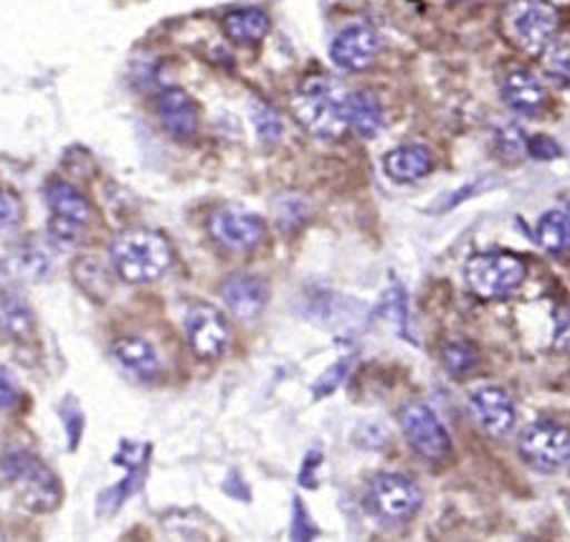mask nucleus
<instances>
[{
    "label": "nucleus",
    "mask_w": 570,
    "mask_h": 542,
    "mask_svg": "<svg viewBox=\"0 0 570 542\" xmlns=\"http://www.w3.org/2000/svg\"><path fill=\"white\" fill-rule=\"evenodd\" d=\"M345 373V363H337L335 367H333V371H330V373H325V378H322L320 383H317V396H322V393H330V391H333L335 388V385L340 383V375H343Z\"/></svg>",
    "instance_id": "33"
},
{
    "label": "nucleus",
    "mask_w": 570,
    "mask_h": 542,
    "mask_svg": "<svg viewBox=\"0 0 570 542\" xmlns=\"http://www.w3.org/2000/svg\"><path fill=\"white\" fill-rule=\"evenodd\" d=\"M525 264L512 254H476L464 264L466 287L482 299L508 297L525 279Z\"/></svg>",
    "instance_id": "4"
},
{
    "label": "nucleus",
    "mask_w": 570,
    "mask_h": 542,
    "mask_svg": "<svg viewBox=\"0 0 570 542\" xmlns=\"http://www.w3.org/2000/svg\"><path fill=\"white\" fill-rule=\"evenodd\" d=\"M345 125L361 137H375L383 127V102L373 91H351L343 99Z\"/></svg>",
    "instance_id": "18"
},
{
    "label": "nucleus",
    "mask_w": 570,
    "mask_h": 542,
    "mask_svg": "<svg viewBox=\"0 0 570 542\" xmlns=\"http://www.w3.org/2000/svg\"><path fill=\"white\" fill-rule=\"evenodd\" d=\"M252 122H254V130L259 135V140L264 145H277L279 137H282V119L279 115L274 112V109L266 105V102H256L252 105Z\"/></svg>",
    "instance_id": "25"
},
{
    "label": "nucleus",
    "mask_w": 570,
    "mask_h": 542,
    "mask_svg": "<svg viewBox=\"0 0 570 542\" xmlns=\"http://www.w3.org/2000/svg\"><path fill=\"white\" fill-rule=\"evenodd\" d=\"M494 145H498V152L504 160H520L528 155V140L514 125H504L494 135Z\"/></svg>",
    "instance_id": "26"
},
{
    "label": "nucleus",
    "mask_w": 570,
    "mask_h": 542,
    "mask_svg": "<svg viewBox=\"0 0 570 542\" xmlns=\"http://www.w3.org/2000/svg\"><path fill=\"white\" fill-rule=\"evenodd\" d=\"M21 224V204L13 193L0 190V231H13Z\"/></svg>",
    "instance_id": "28"
},
{
    "label": "nucleus",
    "mask_w": 570,
    "mask_h": 542,
    "mask_svg": "<svg viewBox=\"0 0 570 542\" xmlns=\"http://www.w3.org/2000/svg\"><path fill=\"white\" fill-rule=\"evenodd\" d=\"M456 3H466V0H456Z\"/></svg>",
    "instance_id": "35"
},
{
    "label": "nucleus",
    "mask_w": 570,
    "mask_h": 542,
    "mask_svg": "<svg viewBox=\"0 0 570 542\" xmlns=\"http://www.w3.org/2000/svg\"><path fill=\"white\" fill-rule=\"evenodd\" d=\"M381 51V39L373 26L367 23H351L335 36L333 46H330V59L335 67L345 71H361L371 67L373 59Z\"/></svg>",
    "instance_id": "11"
},
{
    "label": "nucleus",
    "mask_w": 570,
    "mask_h": 542,
    "mask_svg": "<svg viewBox=\"0 0 570 542\" xmlns=\"http://www.w3.org/2000/svg\"><path fill=\"white\" fill-rule=\"evenodd\" d=\"M399 424L403 436L421 456L439 462V459H446L452 452V441H449L444 424L426 403H406L399 411Z\"/></svg>",
    "instance_id": "8"
},
{
    "label": "nucleus",
    "mask_w": 570,
    "mask_h": 542,
    "mask_svg": "<svg viewBox=\"0 0 570 542\" xmlns=\"http://www.w3.org/2000/svg\"><path fill=\"white\" fill-rule=\"evenodd\" d=\"M441 357H444V367L449 373L464 375L472 371L476 361H480V353H476V347L472 343H466V339H452V343H446Z\"/></svg>",
    "instance_id": "24"
},
{
    "label": "nucleus",
    "mask_w": 570,
    "mask_h": 542,
    "mask_svg": "<svg viewBox=\"0 0 570 542\" xmlns=\"http://www.w3.org/2000/svg\"><path fill=\"white\" fill-rule=\"evenodd\" d=\"M8 269H11L18 279L39 282L51 272V259L39 244H23L8 256Z\"/></svg>",
    "instance_id": "22"
},
{
    "label": "nucleus",
    "mask_w": 570,
    "mask_h": 542,
    "mask_svg": "<svg viewBox=\"0 0 570 542\" xmlns=\"http://www.w3.org/2000/svg\"><path fill=\"white\" fill-rule=\"evenodd\" d=\"M568 218H570V206H568Z\"/></svg>",
    "instance_id": "36"
},
{
    "label": "nucleus",
    "mask_w": 570,
    "mask_h": 542,
    "mask_svg": "<svg viewBox=\"0 0 570 542\" xmlns=\"http://www.w3.org/2000/svg\"><path fill=\"white\" fill-rule=\"evenodd\" d=\"M155 109H158V119L163 125V130L168 132L176 140H193L198 135L200 127V112L198 105L193 102V97L188 91H183L178 87L160 91L158 102H155Z\"/></svg>",
    "instance_id": "12"
},
{
    "label": "nucleus",
    "mask_w": 570,
    "mask_h": 542,
    "mask_svg": "<svg viewBox=\"0 0 570 542\" xmlns=\"http://www.w3.org/2000/svg\"><path fill=\"white\" fill-rule=\"evenodd\" d=\"M0 542H6V538H3V532H0Z\"/></svg>",
    "instance_id": "34"
},
{
    "label": "nucleus",
    "mask_w": 570,
    "mask_h": 542,
    "mask_svg": "<svg viewBox=\"0 0 570 542\" xmlns=\"http://www.w3.org/2000/svg\"><path fill=\"white\" fill-rule=\"evenodd\" d=\"M424 502L419 484L403 474H381L367 486L365 504L375 518L385 522H403L416 514Z\"/></svg>",
    "instance_id": "6"
},
{
    "label": "nucleus",
    "mask_w": 570,
    "mask_h": 542,
    "mask_svg": "<svg viewBox=\"0 0 570 542\" xmlns=\"http://www.w3.org/2000/svg\"><path fill=\"white\" fill-rule=\"evenodd\" d=\"M538 242L542 249L560 254L570 249V218L560 210H550V214L538 220Z\"/></svg>",
    "instance_id": "23"
},
{
    "label": "nucleus",
    "mask_w": 570,
    "mask_h": 542,
    "mask_svg": "<svg viewBox=\"0 0 570 542\" xmlns=\"http://www.w3.org/2000/svg\"><path fill=\"white\" fill-rule=\"evenodd\" d=\"M46 200H49L51 214L63 220H71V224L87 226L91 218V206L89 200L81 196V193L71 186L67 180H51L46 186Z\"/></svg>",
    "instance_id": "19"
},
{
    "label": "nucleus",
    "mask_w": 570,
    "mask_h": 542,
    "mask_svg": "<svg viewBox=\"0 0 570 542\" xmlns=\"http://www.w3.org/2000/svg\"><path fill=\"white\" fill-rule=\"evenodd\" d=\"M224 302L226 307L234 312L238 319H254L262 315L266 307V299H269V287L266 282L254 277V274H234L232 279L224 284Z\"/></svg>",
    "instance_id": "14"
},
{
    "label": "nucleus",
    "mask_w": 570,
    "mask_h": 542,
    "mask_svg": "<svg viewBox=\"0 0 570 542\" xmlns=\"http://www.w3.org/2000/svg\"><path fill=\"white\" fill-rule=\"evenodd\" d=\"M0 472L13 486L18 500L33 512H51L61 502V484L49 466L41 464L33 454L16 449L0 459Z\"/></svg>",
    "instance_id": "2"
},
{
    "label": "nucleus",
    "mask_w": 570,
    "mask_h": 542,
    "mask_svg": "<svg viewBox=\"0 0 570 542\" xmlns=\"http://www.w3.org/2000/svg\"><path fill=\"white\" fill-rule=\"evenodd\" d=\"M224 31L236 43H256L269 33V16L262 8H238L224 18Z\"/></svg>",
    "instance_id": "21"
},
{
    "label": "nucleus",
    "mask_w": 570,
    "mask_h": 542,
    "mask_svg": "<svg viewBox=\"0 0 570 542\" xmlns=\"http://www.w3.org/2000/svg\"><path fill=\"white\" fill-rule=\"evenodd\" d=\"M173 264L168 238L147 228H132L112 244V266L127 284H150L160 279Z\"/></svg>",
    "instance_id": "1"
},
{
    "label": "nucleus",
    "mask_w": 570,
    "mask_h": 542,
    "mask_svg": "<svg viewBox=\"0 0 570 542\" xmlns=\"http://www.w3.org/2000/svg\"><path fill=\"white\" fill-rule=\"evenodd\" d=\"M434 168V155L426 145H401L383 158L385 176L395 183H416Z\"/></svg>",
    "instance_id": "17"
},
{
    "label": "nucleus",
    "mask_w": 570,
    "mask_h": 542,
    "mask_svg": "<svg viewBox=\"0 0 570 542\" xmlns=\"http://www.w3.org/2000/svg\"><path fill=\"white\" fill-rule=\"evenodd\" d=\"M294 115L305 130L317 137H337L345 127L343 99L330 79H309L294 97Z\"/></svg>",
    "instance_id": "5"
},
{
    "label": "nucleus",
    "mask_w": 570,
    "mask_h": 542,
    "mask_svg": "<svg viewBox=\"0 0 570 542\" xmlns=\"http://www.w3.org/2000/svg\"><path fill=\"white\" fill-rule=\"evenodd\" d=\"M115 363L137 381H150L160 373V355L142 337H122L112 345Z\"/></svg>",
    "instance_id": "16"
},
{
    "label": "nucleus",
    "mask_w": 570,
    "mask_h": 542,
    "mask_svg": "<svg viewBox=\"0 0 570 542\" xmlns=\"http://www.w3.org/2000/svg\"><path fill=\"white\" fill-rule=\"evenodd\" d=\"M36 329V319L26 299L13 292H0V337L26 339Z\"/></svg>",
    "instance_id": "20"
},
{
    "label": "nucleus",
    "mask_w": 570,
    "mask_h": 542,
    "mask_svg": "<svg viewBox=\"0 0 570 542\" xmlns=\"http://www.w3.org/2000/svg\"><path fill=\"white\" fill-rule=\"evenodd\" d=\"M546 71L560 81H570V41H553L548 46Z\"/></svg>",
    "instance_id": "27"
},
{
    "label": "nucleus",
    "mask_w": 570,
    "mask_h": 542,
    "mask_svg": "<svg viewBox=\"0 0 570 542\" xmlns=\"http://www.w3.org/2000/svg\"><path fill=\"white\" fill-rule=\"evenodd\" d=\"M553 347L560 353H570V312H560L556 319Z\"/></svg>",
    "instance_id": "32"
},
{
    "label": "nucleus",
    "mask_w": 570,
    "mask_h": 542,
    "mask_svg": "<svg viewBox=\"0 0 570 542\" xmlns=\"http://www.w3.org/2000/svg\"><path fill=\"white\" fill-rule=\"evenodd\" d=\"M528 152L538 160L558 158V155H560L558 145L553 140H548V137H532V140H528Z\"/></svg>",
    "instance_id": "31"
},
{
    "label": "nucleus",
    "mask_w": 570,
    "mask_h": 542,
    "mask_svg": "<svg viewBox=\"0 0 570 542\" xmlns=\"http://www.w3.org/2000/svg\"><path fill=\"white\" fill-rule=\"evenodd\" d=\"M186 335L190 351L200 361H218L232 343V329L224 312L214 305H193L186 315Z\"/></svg>",
    "instance_id": "9"
},
{
    "label": "nucleus",
    "mask_w": 570,
    "mask_h": 542,
    "mask_svg": "<svg viewBox=\"0 0 570 542\" xmlns=\"http://www.w3.org/2000/svg\"><path fill=\"white\" fill-rule=\"evenodd\" d=\"M49 228H51V236L57 238V242H61V244H77L79 236H81V228H85V226L71 224V220H63V218L51 216Z\"/></svg>",
    "instance_id": "29"
},
{
    "label": "nucleus",
    "mask_w": 570,
    "mask_h": 542,
    "mask_svg": "<svg viewBox=\"0 0 570 542\" xmlns=\"http://www.w3.org/2000/svg\"><path fill=\"white\" fill-rule=\"evenodd\" d=\"M18 398H21V393H18L13 375L0 367V408H13Z\"/></svg>",
    "instance_id": "30"
},
{
    "label": "nucleus",
    "mask_w": 570,
    "mask_h": 542,
    "mask_svg": "<svg viewBox=\"0 0 570 542\" xmlns=\"http://www.w3.org/2000/svg\"><path fill=\"white\" fill-rule=\"evenodd\" d=\"M502 99L504 105L520 115H538L548 102V91L542 81L525 69L510 71L502 81Z\"/></svg>",
    "instance_id": "15"
},
{
    "label": "nucleus",
    "mask_w": 570,
    "mask_h": 542,
    "mask_svg": "<svg viewBox=\"0 0 570 542\" xmlns=\"http://www.w3.org/2000/svg\"><path fill=\"white\" fill-rule=\"evenodd\" d=\"M558 11L548 0H510L502 11L508 39L525 53H542L553 43Z\"/></svg>",
    "instance_id": "3"
},
{
    "label": "nucleus",
    "mask_w": 570,
    "mask_h": 542,
    "mask_svg": "<svg viewBox=\"0 0 570 542\" xmlns=\"http://www.w3.org/2000/svg\"><path fill=\"white\" fill-rule=\"evenodd\" d=\"M472 411L482 428L492 436H508L518 421V411H514L512 398L498 385H484V388L472 393Z\"/></svg>",
    "instance_id": "13"
},
{
    "label": "nucleus",
    "mask_w": 570,
    "mask_h": 542,
    "mask_svg": "<svg viewBox=\"0 0 570 542\" xmlns=\"http://www.w3.org/2000/svg\"><path fill=\"white\" fill-rule=\"evenodd\" d=\"M208 228L210 236L232 252H252L254 246L262 244V238L266 234V226L259 216L236 206L218 208L216 214L210 216Z\"/></svg>",
    "instance_id": "10"
},
{
    "label": "nucleus",
    "mask_w": 570,
    "mask_h": 542,
    "mask_svg": "<svg viewBox=\"0 0 570 542\" xmlns=\"http://www.w3.org/2000/svg\"><path fill=\"white\" fill-rule=\"evenodd\" d=\"M520 452L540 472H558L570 464V431L553 421H535L520 436Z\"/></svg>",
    "instance_id": "7"
}]
</instances>
